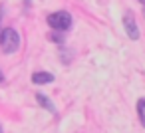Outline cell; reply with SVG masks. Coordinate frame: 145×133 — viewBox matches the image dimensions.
Listing matches in <instances>:
<instances>
[{
	"mask_svg": "<svg viewBox=\"0 0 145 133\" xmlns=\"http://www.w3.org/2000/svg\"><path fill=\"white\" fill-rule=\"evenodd\" d=\"M137 115H139L141 125L145 127V99H139V101H137Z\"/></svg>",
	"mask_w": 145,
	"mask_h": 133,
	"instance_id": "6",
	"label": "cell"
},
{
	"mask_svg": "<svg viewBox=\"0 0 145 133\" xmlns=\"http://www.w3.org/2000/svg\"><path fill=\"white\" fill-rule=\"evenodd\" d=\"M123 26H125L127 38H131V40H139V28H137V22H135L133 12H125V14H123Z\"/></svg>",
	"mask_w": 145,
	"mask_h": 133,
	"instance_id": "3",
	"label": "cell"
},
{
	"mask_svg": "<svg viewBox=\"0 0 145 133\" xmlns=\"http://www.w3.org/2000/svg\"><path fill=\"white\" fill-rule=\"evenodd\" d=\"M36 101L44 107V109H48V111H52V113H56V107H54V103H52V99H48L46 95H42V93H38L36 95Z\"/></svg>",
	"mask_w": 145,
	"mask_h": 133,
	"instance_id": "5",
	"label": "cell"
},
{
	"mask_svg": "<svg viewBox=\"0 0 145 133\" xmlns=\"http://www.w3.org/2000/svg\"><path fill=\"white\" fill-rule=\"evenodd\" d=\"M50 81H54V76L50 72H36V74H32V83H36V85H44V83H50Z\"/></svg>",
	"mask_w": 145,
	"mask_h": 133,
	"instance_id": "4",
	"label": "cell"
},
{
	"mask_svg": "<svg viewBox=\"0 0 145 133\" xmlns=\"http://www.w3.org/2000/svg\"><path fill=\"white\" fill-rule=\"evenodd\" d=\"M139 2H141V4H143V6H145V0H139Z\"/></svg>",
	"mask_w": 145,
	"mask_h": 133,
	"instance_id": "9",
	"label": "cell"
},
{
	"mask_svg": "<svg viewBox=\"0 0 145 133\" xmlns=\"http://www.w3.org/2000/svg\"><path fill=\"white\" fill-rule=\"evenodd\" d=\"M0 133H2V127H0Z\"/></svg>",
	"mask_w": 145,
	"mask_h": 133,
	"instance_id": "10",
	"label": "cell"
},
{
	"mask_svg": "<svg viewBox=\"0 0 145 133\" xmlns=\"http://www.w3.org/2000/svg\"><path fill=\"white\" fill-rule=\"evenodd\" d=\"M50 40H54L56 44H62L64 42V32H52L50 34Z\"/></svg>",
	"mask_w": 145,
	"mask_h": 133,
	"instance_id": "7",
	"label": "cell"
},
{
	"mask_svg": "<svg viewBox=\"0 0 145 133\" xmlns=\"http://www.w3.org/2000/svg\"><path fill=\"white\" fill-rule=\"evenodd\" d=\"M0 46H2L4 54H14L20 46V36L14 28H4L0 34Z\"/></svg>",
	"mask_w": 145,
	"mask_h": 133,
	"instance_id": "2",
	"label": "cell"
},
{
	"mask_svg": "<svg viewBox=\"0 0 145 133\" xmlns=\"http://www.w3.org/2000/svg\"><path fill=\"white\" fill-rule=\"evenodd\" d=\"M4 81V76H2V70H0V83H2Z\"/></svg>",
	"mask_w": 145,
	"mask_h": 133,
	"instance_id": "8",
	"label": "cell"
},
{
	"mask_svg": "<svg viewBox=\"0 0 145 133\" xmlns=\"http://www.w3.org/2000/svg\"><path fill=\"white\" fill-rule=\"evenodd\" d=\"M143 14H145V10H143Z\"/></svg>",
	"mask_w": 145,
	"mask_h": 133,
	"instance_id": "11",
	"label": "cell"
},
{
	"mask_svg": "<svg viewBox=\"0 0 145 133\" xmlns=\"http://www.w3.org/2000/svg\"><path fill=\"white\" fill-rule=\"evenodd\" d=\"M48 24L54 32H66L72 28V14L66 12V10H60V12H52L48 16Z\"/></svg>",
	"mask_w": 145,
	"mask_h": 133,
	"instance_id": "1",
	"label": "cell"
}]
</instances>
